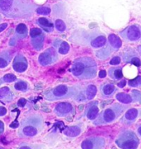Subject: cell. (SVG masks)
I'll use <instances>...</instances> for the list:
<instances>
[{
  "label": "cell",
  "instance_id": "obj_1",
  "mask_svg": "<svg viewBox=\"0 0 141 149\" xmlns=\"http://www.w3.org/2000/svg\"><path fill=\"white\" fill-rule=\"evenodd\" d=\"M36 8L31 0H0V13L11 19H29Z\"/></svg>",
  "mask_w": 141,
  "mask_h": 149
},
{
  "label": "cell",
  "instance_id": "obj_2",
  "mask_svg": "<svg viewBox=\"0 0 141 149\" xmlns=\"http://www.w3.org/2000/svg\"><path fill=\"white\" fill-rule=\"evenodd\" d=\"M70 71L79 80H91L97 74V64L91 57H80L73 61Z\"/></svg>",
  "mask_w": 141,
  "mask_h": 149
},
{
  "label": "cell",
  "instance_id": "obj_3",
  "mask_svg": "<svg viewBox=\"0 0 141 149\" xmlns=\"http://www.w3.org/2000/svg\"><path fill=\"white\" fill-rule=\"evenodd\" d=\"M73 42L89 46L93 49H100L107 45V40L106 36L99 30H93L90 31H80L72 36Z\"/></svg>",
  "mask_w": 141,
  "mask_h": 149
},
{
  "label": "cell",
  "instance_id": "obj_4",
  "mask_svg": "<svg viewBox=\"0 0 141 149\" xmlns=\"http://www.w3.org/2000/svg\"><path fill=\"white\" fill-rule=\"evenodd\" d=\"M126 109V106L120 103H115L107 107V109L103 110L94 120L93 125L96 126H100V125L112 124L117 119H119L120 116H121Z\"/></svg>",
  "mask_w": 141,
  "mask_h": 149
},
{
  "label": "cell",
  "instance_id": "obj_5",
  "mask_svg": "<svg viewBox=\"0 0 141 149\" xmlns=\"http://www.w3.org/2000/svg\"><path fill=\"white\" fill-rule=\"evenodd\" d=\"M43 129L42 117L38 115L28 116L20 124L18 135L20 137H34Z\"/></svg>",
  "mask_w": 141,
  "mask_h": 149
},
{
  "label": "cell",
  "instance_id": "obj_6",
  "mask_svg": "<svg viewBox=\"0 0 141 149\" xmlns=\"http://www.w3.org/2000/svg\"><path fill=\"white\" fill-rule=\"evenodd\" d=\"M79 91L76 87L59 85L45 92V98L49 101H56L74 97Z\"/></svg>",
  "mask_w": 141,
  "mask_h": 149
},
{
  "label": "cell",
  "instance_id": "obj_7",
  "mask_svg": "<svg viewBox=\"0 0 141 149\" xmlns=\"http://www.w3.org/2000/svg\"><path fill=\"white\" fill-rule=\"evenodd\" d=\"M115 143L121 149H137L140 144V140L135 132L125 130L120 133Z\"/></svg>",
  "mask_w": 141,
  "mask_h": 149
},
{
  "label": "cell",
  "instance_id": "obj_8",
  "mask_svg": "<svg viewBox=\"0 0 141 149\" xmlns=\"http://www.w3.org/2000/svg\"><path fill=\"white\" fill-rule=\"evenodd\" d=\"M120 37L127 43H138L141 41V26L133 24L119 32Z\"/></svg>",
  "mask_w": 141,
  "mask_h": 149
},
{
  "label": "cell",
  "instance_id": "obj_9",
  "mask_svg": "<svg viewBox=\"0 0 141 149\" xmlns=\"http://www.w3.org/2000/svg\"><path fill=\"white\" fill-rule=\"evenodd\" d=\"M59 59V55L54 48H49L41 53L38 57V62L41 66H50L56 63Z\"/></svg>",
  "mask_w": 141,
  "mask_h": 149
},
{
  "label": "cell",
  "instance_id": "obj_10",
  "mask_svg": "<svg viewBox=\"0 0 141 149\" xmlns=\"http://www.w3.org/2000/svg\"><path fill=\"white\" fill-rule=\"evenodd\" d=\"M31 36V46L36 50H40L44 46L45 34L42 29L34 27L30 31Z\"/></svg>",
  "mask_w": 141,
  "mask_h": 149
},
{
  "label": "cell",
  "instance_id": "obj_11",
  "mask_svg": "<svg viewBox=\"0 0 141 149\" xmlns=\"http://www.w3.org/2000/svg\"><path fill=\"white\" fill-rule=\"evenodd\" d=\"M122 61L126 63H131L136 67L141 66V57L137 50L132 48L125 49L121 53Z\"/></svg>",
  "mask_w": 141,
  "mask_h": 149
},
{
  "label": "cell",
  "instance_id": "obj_12",
  "mask_svg": "<svg viewBox=\"0 0 141 149\" xmlns=\"http://www.w3.org/2000/svg\"><path fill=\"white\" fill-rule=\"evenodd\" d=\"M106 141L102 137H91L83 140L81 143L82 149H104Z\"/></svg>",
  "mask_w": 141,
  "mask_h": 149
},
{
  "label": "cell",
  "instance_id": "obj_13",
  "mask_svg": "<svg viewBox=\"0 0 141 149\" xmlns=\"http://www.w3.org/2000/svg\"><path fill=\"white\" fill-rule=\"evenodd\" d=\"M74 112V107L69 102H59L54 108V113L59 117H66Z\"/></svg>",
  "mask_w": 141,
  "mask_h": 149
},
{
  "label": "cell",
  "instance_id": "obj_14",
  "mask_svg": "<svg viewBox=\"0 0 141 149\" xmlns=\"http://www.w3.org/2000/svg\"><path fill=\"white\" fill-rule=\"evenodd\" d=\"M13 68L17 72H25L28 68L27 59L22 54H17L13 59Z\"/></svg>",
  "mask_w": 141,
  "mask_h": 149
},
{
  "label": "cell",
  "instance_id": "obj_15",
  "mask_svg": "<svg viewBox=\"0 0 141 149\" xmlns=\"http://www.w3.org/2000/svg\"><path fill=\"white\" fill-rule=\"evenodd\" d=\"M99 91H100V94L102 98L107 99V98H111L116 94V92L117 91V88L114 84L107 82V83L101 85Z\"/></svg>",
  "mask_w": 141,
  "mask_h": 149
},
{
  "label": "cell",
  "instance_id": "obj_16",
  "mask_svg": "<svg viewBox=\"0 0 141 149\" xmlns=\"http://www.w3.org/2000/svg\"><path fill=\"white\" fill-rule=\"evenodd\" d=\"M99 115L98 101H92L86 106L85 116L89 120H94Z\"/></svg>",
  "mask_w": 141,
  "mask_h": 149
},
{
  "label": "cell",
  "instance_id": "obj_17",
  "mask_svg": "<svg viewBox=\"0 0 141 149\" xmlns=\"http://www.w3.org/2000/svg\"><path fill=\"white\" fill-rule=\"evenodd\" d=\"M138 116H139V111L137 109L135 108L128 109L126 112L125 113L124 116L122 117L121 122L126 125H131L136 120Z\"/></svg>",
  "mask_w": 141,
  "mask_h": 149
},
{
  "label": "cell",
  "instance_id": "obj_18",
  "mask_svg": "<svg viewBox=\"0 0 141 149\" xmlns=\"http://www.w3.org/2000/svg\"><path fill=\"white\" fill-rule=\"evenodd\" d=\"M107 45L113 51H117L122 46V40L116 34H110L107 38Z\"/></svg>",
  "mask_w": 141,
  "mask_h": 149
},
{
  "label": "cell",
  "instance_id": "obj_19",
  "mask_svg": "<svg viewBox=\"0 0 141 149\" xmlns=\"http://www.w3.org/2000/svg\"><path fill=\"white\" fill-rule=\"evenodd\" d=\"M53 46L54 49H56L58 50V52L62 55H64L68 53L69 51V45L66 41H64L63 40H59L56 39L53 42Z\"/></svg>",
  "mask_w": 141,
  "mask_h": 149
},
{
  "label": "cell",
  "instance_id": "obj_20",
  "mask_svg": "<svg viewBox=\"0 0 141 149\" xmlns=\"http://www.w3.org/2000/svg\"><path fill=\"white\" fill-rule=\"evenodd\" d=\"M14 98V93L8 87H3L0 88V101L3 102H10Z\"/></svg>",
  "mask_w": 141,
  "mask_h": 149
},
{
  "label": "cell",
  "instance_id": "obj_21",
  "mask_svg": "<svg viewBox=\"0 0 141 149\" xmlns=\"http://www.w3.org/2000/svg\"><path fill=\"white\" fill-rule=\"evenodd\" d=\"M36 23L39 25L40 29L44 30L46 32H52L54 31V25L46 17H40L36 21Z\"/></svg>",
  "mask_w": 141,
  "mask_h": 149
},
{
  "label": "cell",
  "instance_id": "obj_22",
  "mask_svg": "<svg viewBox=\"0 0 141 149\" xmlns=\"http://www.w3.org/2000/svg\"><path fill=\"white\" fill-rule=\"evenodd\" d=\"M28 35V29L27 25L24 23H20L17 25V26L16 27L14 33V37L17 40H23L27 38Z\"/></svg>",
  "mask_w": 141,
  "mask_h": 149
},
{
  "label": "cell",
  "instance_id": "obj_23",
  "mask_svg": "<svg viewBox=\"0 0 141 149\" xmlns=\"http://www.w3.org/2000/svg\"><path fill=\"white\" fill-rule=\"evenodd\" d=\"M108 76L115 81H120L123 78V71L121 67H112L108 70Z\"/></svg>",
  "mask_w": 141,
  "mask_h": 149
},
{
  "label": "cell",
  "instance_id": "obj_24",
  "mask_svg": "<svg viewBox=\"0 0 141 149\" xmlns=\"http://www.w3.org/2000/svg\"><path fill=\"white\" fill-rule=\"evenodd\" d=\"M12 61V54L9 50H3L0 53V68H5Z\"/></svg>",
  "mask_w": 141,
  "mask_h": 149
},
{
  "label": "cell",
  "instance_id": "obj_25",
  "mask_svg": "<svg viewBox=\"0 0 141 149\" xmlns=\"http://www.w3.org/2000/svg\"><path fill=\"white\" fill-rule=\"evenodd\" d=\"M116 98L119 102H121V104L128 105L131 104L132 102H134V99L132 97L131 95L126 93V92H119L116 95Z\"/></svg>",
  "mask_w": 141,
  "mask_h": 149
},
{
  "label": "cell",
  "instance_id": "obj_26",
  "mask_svg": "<svg viewBox=\"0 0 141 149\" xmlns=\"http://www.w3.org/2000/svg\"><path fill=\"white\" fill-rule=\"evenodd\" d=\"M84 92H85V96H86V98H87V101H91L97 95V87L95 85L90 84L86 87V89L84 90Z\"/></svg>",
  "mask_w": 141,
  "mask_h": 149
},
{
  "label": "cell",
  "instance_id": "obj_27",
  "mask_svg": "<svg viewBox=\"0 0 141 149\" xmlns=\"http://www.w3.org/2000/svg\"><path fill=\"white\" fill-rule=\"evenodd\" d=\"M112 51H113V50H112V49L109 47V45H107L105 48L102 47V49H99L98 51L96 52V56H97L98 58H100V59H106V58H107L110 55H111V54L112 53Z\"/></svg>",
  "mask_w": 141,
  "mask_h": 149
},
{
  "label": "cell",
  "instance_id": "obj_28",
  "mask_svg": "<svg viewBox=\"0 0 141 149\" xmlns=\"http://www.w3.org/2000/svg\"><path fill=\"white\" fill-rule=\"evenodd\" d=\"M64 134L68 137H77L81 134V128L79 126H70L66 128Z\"/></svg>",
  "mask_w": 141,
  "mask_h": 149
},
{
  "label": "cell",
  "instance_id": "obj_29",
  "mask_svg": "<svg viewBox=\"0 0 141 149\" xmlns=\"http://www.w3.org/2000/svg\"><path fill=\"white\" fill-rule=\"evenodd\" d=\"M14 88L16 90L20 91H26L28 90V83L25 81L20 80L18 82H17L15 83Z\"/></svg>",
  "mask_w": 141,
  "mask_h": 149
},
{
  "label": "cell",
  "instance_id": "obj_30",
  "mask_svg": "<svg viewBox=\"0 0 141 149\" xmlns=\"http://www.w3.org/2000/svg\"><path fill=\"white\" fill-rule=\"evenodd\" d=\"M17 80V77L15 76L14 74L13 73H8L4 75L3 77L1 78V82L0 84H3V83H10V82H15Z\"/></svg>",
  "mask_w": 141,
  "mask_h": 149
},
{
  "label": "cell",
  "instance_id": "obj_31",
  "mask_svg": "<svg viewBox=\"0 0 141 149\" xmlns=\"http://www.w3.org/2000/svg\"><path fill=\"white\" fill-rule=\"evenodd\" d=\"M127 84L130 87H134V88L141 87V76H137L135 78L129 80Z\"/></svg>",
  "mask_w": 141,
  "mask_h": 149
},
{
  "label": "cell",
  "instance_id": "obj_32",
  "mask_svg": "<svg viewBox=\"0 0 141 149\" xmlns=\"http://www.w3.org/2000/svg\"><path fill=\"white\" fill-rule=\"evenodd\" d=\"M54 26L57 29V31H60V32H63V31H64L66 30V25H65V23L62 20L60 19H58L55 21Z\"/></svg>",
  "mask_w": 141,
  "mask_h": 149
},
{
  "label": "cell",
  "instance_id": "obj_33",
  "mask_svg": "<svg viewBox=\"0 0 141 149\" xmlns=\"http://www.w3.org/2000/svg\"><path fill=\"white\" fill-rule=\"evenodd\" d=\"M36 11L40 15H49L51 12L50 8L48 7H40V8H37Z\"/></svg>",
  "mask_w": 141,
  "mask_h": 149
},
{
  "label": "cell",
  "instance_id": "obj_34",
  "mask_svg": "<svg viewBox=\"0 0 141 149\" xmlns=\"http://www.w3.org/2000/svg\"><path fill=\"white\" fill-rule=\"evenodd\" d=\"M121 62V57H119V56H116V57H114V58H112L111 59V61H110V64L111 65H118V64H120Z\"/></svg>",
  "mask_w": 141,
  "mask_h": 149
},
{
  "label": "cell",
  "instance_id": "obj_35",
  "mask_svg": "<svg viewBox=\"0 0 141 149\" xmlns=\"http://www.w3.org/2000/svg\"><path fill=\"white\" fill-rule=\"evenodd\" d=\"M7 108L0 102V117L4 116L7 114Z\"/></svg>",
  "mask_w": 141,
  "mask_h": 149
},
{
  "label": "cell",
  "instance_id": "obj_36",
  "mask_svg": "<svg viewBox=\"0 0 141 149\" xmlns=\"http://www.w3.org/2000/svg\"><path fill=\"white\" fill-rule=\"evenodd\" d=\"M26 104H27V100L25 98H21L17 102V106L19 107H24Z\"/></svg>",
  "mask_w": 141,
  "mask_h": 149
},
{
  "label": "cell",
  "instance_id": "obj_37",
  "mask_svg": "<svg viewBox=\"0 0 141 149\" xmlns=\"http://www.w3.org/2000/svg\"><path fill=\"white\" fill-rule=\"evenodd\" d=\"M126 84V80L123 79L122 81H121V82L117 83V87H119V88H123V87H125Z\"/></svg>",
  "mask_w": 141,
  "mask_h": 149
},
{
  "label": "cell",
  "instance_id": "obj_38",
  "mask_svg": "<svg viewBox=\"0 0 141 149\" xmlns=\"http://www.w3.org/2000/svg\"><path fill=\"white\" fill-rule=\"evenodd\" d=\"M7 27H8V23H2V24H0V32L3 31L4 30H6Z\"/></svg>",
  "mask_w": 141,
  "mask_h": 149
},
{
  "label": "cell",
  "instance_id": "obj_39",
  "mask_svg": "<svg viewBox=\"0 0 141 149\" xmlns=\"http://www.w3.org/2000/svg\"><path fill=\"white\" fill-rule=\"evenodd\" d=\"M106 76H107V72H106L105 70H102V71H100V72H99V77H101V78H104Z\"/></svg>",
  "mask_w": 141,
  "mask_h": 149
},
{
  "label": "cell",
  "instance_id": "obj_40",
  "mask_svg": "<svg viewBox=\"0 0 141 149\" xmlns=\"http://www.w3.org/2000/svg\"><path fill=\"white\" fill-rule=\"evenodd\" d=\"M3 130H4V124L3 123V121L0 120V135L3 134Z\"/></svg>",
  "mask_w": 141,
  "mask_h": 149
},
{
  "label": "cell",
  "instance_id": "obj_41",
  "mask_svg": "<svg viewBox=\"0 0 141 149\" xmlns=\"http://www.w3.org/2000/svg\"><path fill=\"white\" fill-rule=\"evenodd\" d=\"M19 126V124L17 123V122H15V123H13V124H11L10 125V127L11 128H17V127H18Z\"/></svg>",
  "mask_w": 141,
  "mask_h": 149
},
{
  "label": "cell",
  "instance_id": "obj_42",
  "mask_svg": "<svg viewBox=\"0 0 141 149\" xmlns=\"http://www.w3.org/2000/svg\"><path fill=\"white\" fill-rule=\"evenodd\" d=\"M137 133H138V134L141 137V125H139V126H138V128H137Z\"/></svg>",
  "mask_w": 141,
  "mask_h": 149
},
{
  "label": "cell",
  "instance_id": "obj_43",
  "mask_svg": "<svg viewBox=\"0 0 141 149\" xmlns=\"http://www.w3.org/2000/svg\"><path fill=\"white\" fill-rule=\"evenodd\" d=\"M137 52L139 53V54L140 55L141 57V45H139V46L137 47Z\"/></svg>",
  "mask_w": 141,
  "mask_h": 149
},
{
  "label": "cell",
  "instance_id": "obj_44",
  "mask_svg": "<svg viewBox=\"0 0 141 149\" xmlns=\"http://www.w3.org/2000/svg\"><path fill=\"white\" fill-rule=\"evenodd\" d=\"M19 149H31V148L30 147H28V146H22Z\"/></svg>",
  "mask_w": 141,
  "mask_h": 149
},
{
  "label": "cell",
  "instance_id": "obj_45",
  "mask_svg": "<svg viewBox=\"0 0 141 149\" xmlns=\"http://www.w3.org/2000/svg\"><path fill=\"white\" fill-rule=\"evenodd\" d=\"M43 111H46V112H50V109H43Z\"/></svg>",
  "mask_w": 141,
  "mask_h": 149
},
{
  "label": "cell",
  "instance_id": "obj_46",
  "mask_svg": "<svg viewBox=\"0 0 141 149\" xmlns=\"http://www.w3.org/2000/svg\"><path fill=\"white\" fill-rule=\"evenodd\" d=\"M2 20H3V18H2V16L0 15V22H2Z\"/></svg>",
  "mask_w": 141,
  "mask_h": 149
},
{
  "label": "cell",
  "instance_id": "obj_47",
  "mask_svg": "<svg viewBox=\"0 0 141 149\" xmlns=\"http://www.w3.org/2000/svg\"><path fill=\"white\" fill-rule=\"evenodd\" d=\"M0 149H3V148H0Z\"/></svg>",
  "mask_w": 141,
  "mask_h": 149
}]
</instances>
